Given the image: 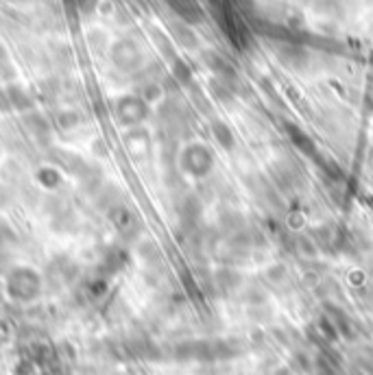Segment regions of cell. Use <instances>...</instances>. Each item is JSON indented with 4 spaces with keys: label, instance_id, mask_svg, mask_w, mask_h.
Segmentation results:
<instances>
[{
    "label": "cell",
    "instance_id": "1",
    "mask_svg": "<svg viewBox=\"0 0 373 375\" xmlns=\"http://www.w3.org/2000/svg\"><path fill=\"white\" fill-rule=\"evenodd\" d=\"M7 290L18 302H29L40 292V275L33 268L20 266L9 273L7 278Z\"/></svg>",
    "mask_w": 373,
    "mask_h": 375
}]
</instances>
